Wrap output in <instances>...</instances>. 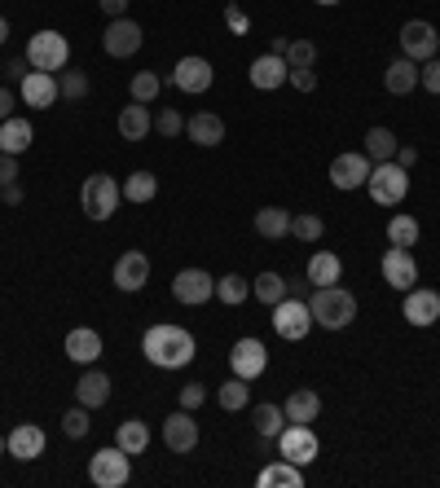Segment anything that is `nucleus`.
<instances>
[{
	"mask_svg": "<svg viewBox=\"0 0 440 488\" xmlns=\"http://www.w3.org/2000/svg\"><path fill=\"white\" fill-rule=\"evenodd\" d=\"M141 352H146L150 366H159V369H185L190 361H194V335H190L185 326L159 321V326H150L146 330Z\"/></svg>",
	"mask_w": 440,
	"mask_h": 488,
	"instance_id": "obj_1",
	"label": "nucleus"
},
{
	"mask_svg": "<svg viewBox=\"0 0 440 488\" xmlns=\"http://www.w3.org/2000/svg\"><path fill=\"white\" fill-rule=\"evenodd\" d=\"M309 313H313V326H326V330H343L357 317V299L343 286H313L309 295Z\"/></svg>",
	"mask_w": 440,
	"mask_h": 488,
	"instance_id": "obj_2",
	"label": "nucleus"
},
{
	"mask_svg": "<svg viewBox=\"0 0 440 488\" xmlns=\"http://www.w3.org/2000/svg\"><path fill=\"white\" fill-rule=\"evenodd\" d=\"M79 202H84L89 220H110L115 212H120L123 190L115 185V176H106V171H93V176L84 181V190H79Z\"/></svg>",
	"mask_w": 440,
	"mask_h": 488,
	"instance_id": "obj_3",
	"label": "nucleus"
},
{
	"mask_svg": "<svg viewBox=\"0 0 440 488\" xmlns=\"http://www.w3.org/2000/svg\"><path fill=\"white\" fill-rule=\"evenodd\" d=\"M366 190H370V198H374L379 207H396L401 198L410 194V171L401 168L396 159H388V163H374V168H370Z\"/></svg>",
	"mask_w": 440,
	"mask_h": 488,
	"instance_id": "obj_4",
	"label": "nucleus"
},
{
	"mask_svg": "<svg viewBox=\"0 0 440 488\" xmlns=\"http://www.w3.org/2000/svg\"><path fill=\"white\" fill-rule=\"evenodd\" d=\"M26 62H31V71H62L67 62H71V45H67V36H58V31H36L31 40H26Z\"/></svg>",
	"mask_w": 440,
	"mask_h": 488,
	"instance_id": "obj_5",
	"label": "nucleus"
},
{
	"mask_svg": "<svg viewBox=\"0 0 440 488\" xmlns=\"http://www.w3.org/2000/svg\"><path fill=\"white\" fill-rule=\"evenodd\" d=\"M128 475H132V458L123 453L120 444H115V449H98V453L89 458V480L98 488H123Z\"/></svg>",
	"mask_w": 440,
	"mask_h": 488,
	"instance_id": "obj_6",
	"label": "nucleus"
},
{
	"mask_svg": "<svg viewBox=\"0 0 440 488\" xmlns=\"http://www.w3.org/2000/svg\"><path fill=\"white\" fill-rule=\"evenodd\" d=\"M273 330H278L287 343L304 339V335L313 330V313H309V304H304V299H295V295L278 299V304H273Z\"/></svg>",
	"mask_w": 440,
	"mask_h": 488,
	"instance_id": "obj_7",
	"label": "nucleus"
},
{
	"mask_svg": "<svg viewBox=\"0 0 440 488\" xmlns=\"http://www.w3.org/2000/svg\"><path fill=\"white\" fill-rule=\"evenodd\" d=\"M318 431L309 427V422H291V427H282L278 431V453L287 458V462L295 466H309L313 458H318Z\"/></svg>",
	"mask_w": 440,
	"mask_h": 488,
	"instance_id": "obj_8",
	"label": "nucleus"
},
{
	"mask_svg": "<svg viewBox=\"0 0 440 488\" xmlns=\"http://www.w3.org/2000/svg\"><path fill=\"white\" fill-rule=\"evenodd\" d=\"M440 49V36H436V26L432 23H405L401 26V53L410 57V62H432Z\"/></svg>",
	"mask_w": 440,
	"mask_h": 488,
	"instance_id": "obj_9",
	"label": "nucleus"
},
{
	"mask_svg": "<svg viewBox=\"0 0 440 488\" xmlns=\"http://www.w3.org/2000/svg\"><path fill=\"white\" fill-rule=\"evenodd\" d=\"M18 98H23V106H31V110H49L53 101L62 98V88H58V75H49V71H26L23 79H18Z\"/></svg>",
	"mask_w": 440,
	"mask_h": 488,
	"instance_id": "obj_10",
	"label": "nucleus"
},
{
	"mask_svg": "<svg viewBox=\"0 0 440 488\" xmlns=\"http://www.w3.org/2000/svg\"><path fill=\"white\" fill-rule=\"evenodd\" d=\"M172 295H176L181 304L198 308V304H207V299L216 295V277L203 273V269H181L176 277H172Z\"/></svg>",
	"mask_w": 440,
	"mask_h": 488,
	"instance_id": "obj_11",
	"label": "nucleus"
},
{
	"mask_svg": "<svg viewBox=\"0 0 440 488\" xmlns=\"http://www.w3.org/2000/svg\"><path fill=\"white\" fill-rule=\"evenodd\" d=\"M370 163L361 150H352V154H335V163H330V185L335 190H361L370 181Z\"/></svg>",
	"mask_w": 440,
	"mask_h": 488,
	"instance_id": "obj_12",
	"label": "nucleus"
},
{
	"mask_svg": "<svg viewBox=\"0 0 440 488\" xmlns=\"http://www.w3.org/2000/svg\"><path fill=\"white\" fill-rule=\"evenodd\" d=\"M229 366H234V374L238 379H260L265 374V366H269V348L260 339H238L234 343V352H229Z\"/></svg>",
	"mask_w": 440,
	"mask_h": 488,
	"instance_id": "obj_13",
	"label": "nucleus"
},
{
	"mask_svg": "<svg viewBox=\"0 0 440 488\" xmlns=\"http://www.w3.org/2000/svg\"><path fill=\"white\" fill-rule=\"evenodd\" d=\"M141 26L132 23V18H110L106 26V36H101V49L110 53V57H132V53L141 49Z\"/></svg>",
	"mask_w": 440,
	"mask_h": 488,
	"instance_id": "obj_14",
	"label": "nucleus"
},
{
	"mask_svg": "<svg viewBox=\"0 0 440 488\" xmlns=\"http://www.w3.org/2000/svg\"><path fill=\"white\" fill-rule=\"evenodd\" d=\"M401 317L410 321V326H436L440 295L427 291V286H410V291H405V304H401Z\"/></svg>",
	"mask_w": 440,
	"mask_h": 488,
	"instance_id": "obj_15",
	"label": "nucleus"
},
{
	"mask_svg": "<svg viewBox=\"0 0 440 488\" xmlns=\"http://www.w3.org/2000/svg\"><path fill=\"white\" fill-rule=\"evenodd\" d=\"M383 282H388L392 291H410L418 282V265H414V255H410V246H388V255H383Z\"/></svg>",
	"mask_w": 440,
	"mask_h": 488,
	"instance_id": "obj_16",
	"label": "nucleus"
},
{
	"mask_svg": "<svg viewBox=\"0 0 440 488\" xmlns=\"http://www.w3.org/2000/svg\"><path fill=\"white\" fill-rule=\"evenodd\" d=\"M212 79H216V71H212L207 57H181L176 71H172V84H176L181 93H207Z\"/></svg>",
	"mask_w": 440,
	"mask_h": 488,
	"instance_id": "obj_17",
	"label": "nucleus"
},
{
	"mask_svg": "<svg viewBox=\"0 0 440 488\" xmlns=\"http://www.w3.org/2000/svg\"><path fill=\"white\" fill-rule=\"evenodd\" d=\"M150 282V255L146 251H123L120 260H115V286L120 291H141Z\"/></svg>",
	"mask_w": 440,
	"mask_h": 488,
	"instance_id": "obj_18",
	"label": "nucleus"
},
{
	"mask_svg": "<svg viewBox=\"0 0 440 488\" xmlns=\"http://www.w3.org/2000/svg\"><path fill=\"white\" fill-rule=\"evenodd\" d=\"M287 79H291V67H287V57H278V53H265V57H256V62H251V84H256L260 93L282 88Z\"/></svg>",
	"mask_w": 440,
	"mask_h": 488,
	"instance_id": "obj_19",
	"label": "nucleus"
},
{
	"mask_svg": "<svg viewBox=\"0 0 440 488\" xmlns=\"http://www.w3.org/2000/svg\"><path fill=\"white\" fill-rule=\"evenodd\" d=\"M45 453V431L36 427V422H18L14 431H9V458H18V462H36Z\"/></svg>",
	"mask_w": 440,
	"mask_h": 488,
	"instance_id": "obj_20",
	"label": "nucleus"
},
{
	"mask_svg": "<svg viewBox=\"0 0 440 488\" xmlns=\"http://www.w3.org/2000/svg\"><path fill=\"white\" fill-rule=\"evenodd\" d=\"M163 440H168L172 453H190L198 444V422L190 418V410H176V414L163 422Z\"/></svg>",
	"mask_w": 440,
	"mask_h": 488,
	"instance_id": "obj_21",
	"label": "nucleus"
},
{
	"mask_svg": "<svg viewBox=\"0 0 440 488\" xmlns=\"http://www.w3.org/2000/svg\"><path fill=\"white\" fill-rule=\"evenodd\" d=\"M67 357H71L75 366H93L101 357V335L98 330H89V326H79L67 335Z\"/></svg>",
	"mask_w": 440,
	"mask_h": 488,
	"instance_id": "obj_22",
	"label": "nucleus"
},
{
	"mask_svg": "<svg viewBox=\"0 0 440 488\" xmlns=\"http://www.w3.org/2000/svg\"><path fill=\"white\" fill-rule=\"evenodd\" d=\"M185 132H190L194 146H220V141H225V119L212 115V110H198V115H190Z\"/></svg>",
	"mask_w": 440,
	"mask_h": 488,
	"instance_id": "obj_23",
	"label": "nucleus"
},
{
	"mask_svg": "<svg viewBox=\"0 0 440 488\" xmlns=\"http://www.w3.org/2000/svg\"><path fill=\"white\" fill-rule=\"evenodd\" d=\"M75 400H79L84 410H98V405H106V400H110V379H106L101 369H89V374L75 383Z\"/></svg>",
	"mask_w": 440,
	"mask_h": 488,
	"instance_id": "obj_24",
	"label": "nucleus"
},
{
	"mask_svg": "<svg viewBox=\"0 0 440 488\" xmlns=\"http://www.w3.org/2000/svg\"><path fill=\"white\" fill-rule=\"evenodd\" d=\"M36 141V128L18 115H9V119L0 123V154H23L26 146Z\"/></svg>",
	"mask_w": 440,
	"mask_h": 488,
	"instance_id": "obj_25",
	"label": "nucleus"
},
{
	"mask_svg": "<svg viewBox=\"0 0 440 488\" xmlns=\"http://www.w3.org/2000/svg\"><path fill=\"white\" fill-rule=\"evenodd\" d=\"M287 422H318V414H321V396L318 391H309V388H299V391H291L287 396Z\"/></svg>",
	"mask_w": 440,
	"mask_h": 488,
	"instance_id": "obj_26",
	"label": "nucleus"
},
{
	"mask_svg": "<svg viewBox=\"0 0 440 488\" xmlns=\"http://www.w3.org/2000/svg\"><path fill=\"white\" fill-rule=\"evenodd\" d=\"M383 84H388L392 98H405L410 88H418V62H410V57H396L388 67V75H383Z\"/></svg>",
	"mask_w": 440,
	"mask_h": 488,
	"instance_id": "obj_27",
	"label": "nucleus"
},
{
	"mask_svg": "<svg viewBox=\"0 0 440 488\" xmlns=\"http://www.w3.org/2000/svg\"><path fill=\"white\" fill-rule=\"evenodd\" d=\"M120 137L123 141H146L150 137V110L141 101H132V106L120 110Z\"/></svg>",
	"mask_w": 440,
	"mask_h": 488,
	"instance_id": "obj_28",
	"label": "nucleus"
},
{
	"mask_svg": "<svg viewBox=\"0 0 440 488\" xmlns=\"http://www.w3.org/2000/svg\"><path fill=\"white\" fill-rule=\"evenodd\" d=\"M115 444H120L128 458H137V453L150 449V427L141 418H128V422H120V431H115Z\"/></svg>",
	"mask_w": 440,
	"mask_h": 488,
	"instance_id": "obj_29",
	"label": "nucleus"
},
{
	"mask_svg": "<svg viewBox=\"0 0 440 488\" xmlns=\"http://www.w3.org/2000/svg\"><path fill=\"white\" fill-rule=\"evenodd\" d=\"M256 484L260 488H304V475H299V466L295 462H273V466H265L260 475H256Z\"/></svg>",
	"mask_w": 440,
	"mask_h": 488,
	"instance_id": "obj_30",
	"label": "nucleus"
},
{
	"mask_svg": "<svg viewBox=\"0 0 440 488\" xmlns=\"http://www.w3.org/2000/svg\"><path fill=\"white\" fill-rule=\"evenodd\" d=\"M340 273H343V260L335 251H318V255L309 260V282H313V286H335Z\"/></svg>",
	"mask_w": 440,
	"mask_h": 488,
	"instance_id": "obj_31",
	"label": "nucleus"
},
{
	"mask_svg": "<svg viewBox=\"0 0 440 488\" xmlns=\"http://www.w3.org/2000/svg\"><path fill=\"white\" fill-rule=\"evenodd\" d=\"M396 150H401V141H396L392 128H370L366 132V159L370 163H388V159H396Z\"/></svg>",
	"mask_w": 440,
	"mask_h": 488,
	"instance_id": "obj_32",
	"label": "nucleus"
},
{
	"mask_svg": "<svg viewBox=\"0 0 440 488\" xmlns=\"http://www.w3.org/2000/svg\"><path fill=\"white\" fill-rule=\"evenodd\" d=\"M256 234H260V238H269V243L287 238V234H291V212H282V207H265V212H256Z\"/></svg>",
	"mask_w": 440,
	"mask_h": 488,
	"instance_id": "obj_33",
	"label": "nucleus"
},
{
	"mask_svg": "<svg viewBox=\"0 0 440 488\" xmlns=\"http://www.w3.org/2000/svg\"><path fill=\"white\" fill-rule=\"evenodd\" d=\"M120 190H123V198H128V202H150V198L159 194V181H154L150 171H132Z\"/></svg>",
	"mask_w": 440,
	"mask_h": 488,
	"instance_id": "obj_34",
	"label": "nucleus"
},
{
	"mask_svg": "<svg viewBox=\"0 0 440 488\" xmlns=\"http://www.w3.org/2000/svg\"><path fill=\"white\" fill-rule=\"evenodd\" d=\"M251 291H256V299H260V304H278V299H287V277H282V273H260V277H256V282H251Z\"/></svg>",
	"mask_w": 440,
	"mask_h": 488,
	"instance_id": "obj_35",
	"label": "nucleus"
},
{
	"mask_svg": "<svg viewBox=\"0 0 440 488\" xmlns=\"http://www.w3.org/2000/svg\"><path fill=\"white\" fill-rule=\"evenodd\" d=\"M287 427V410L282 405H256V431L265 440H278V431Z\"/></svg>",
	"mask_w": 440,
	"mask_h": 488,
	"instance_id": "obj_36",
	"label": "nucleus"
},
{
	"mask_svg": "<svg viewBox=\"0 0 440 488\" xmlns=\"http://www.w3.org/2000/svg\"><path fill=\"white\" fill-rule=\"evenodd\" d=\"M246 400H251V391H246V379H229V383H220V410H229V414H238L246 410Z\"/></svg>",
	"mask_w": 440,
	"mask_h": 488,
	"instance_id": "obj_37",
	"label": "nucleus"
},
{
	"mask_svg": "<svg viewBox=\"0 0 440 488\" xmlns=\"http://www.w3.org/2000/svg\"><path fill=\"white\" fill-rule=\"evenodd\" d=\"M216 295H220V304L238 308L246 295H251V282H246V277H238V273H229V277H220V282H216Z\"/></svg>",
	"mask_w": 440,
	"mask_h": 488,
	"instance_id": "obj_38",
	"label": "nucleus"
},
{
	"mask_svg": "<svg viewBox=\"0 0 440 488\" xmlns=\"http://www.w3.org/2000/svg\"><path fill=\"white\" fill-rule=\"evenodd\" d=\"M388 243L392 246H414L418 243V220L414 216H392L388 220Z\"/></svg>",
	"mask_w": 440,
	"mask_h": 488,
	"instance_id": "obj_39",
	"label": "nucleus"
},
{
	"mask_svg": "<svg viewBox=\"0 0 440 488\" xmlns=\"http://www.w3.org/2000/svg\"><path fill=\"white\" fill-rule=\"evenodd\" d=\"M321 234H326L321 216H313V212H304V216H291V238H299V243H318Z\"/></svg>",
	"mask_w": 440,
	"mask_h": 488,
	"instance_id": "obj_40",
	"label": "nucleus"
},
{
	"mask_svg": "<svg viewBox=\"0 0 440 488\" xmlns=\"http://www.w3.org/2000/svg\"><path fill=\"white\" fill-rule=\"evenodd\" d=\"M318 62V45L313 40H291V49H287V67L291 71H309Z\"/></svg>",
	"mask_w": 440,
	"mask_h": 488,
	"instance_id": "obj_41",
	"label": "nucleus"
},
{
	"mask_svg": "<svg viewBox=\"0 0 440 488\" xmlns=\"http://www.w3.org/2000/svg\"><path fill=\"white\" fill-rule=\"evenodd\" d=\"M159 88H163V84H159V75H154V71H137V75H132V101L150 106V101L159 98Z\"/></svg>",
	"mask_w": 440,
	"mask_h": 488,
	"instance_id": "obj_42",
	"label": "nucleus"
},
{
	"mask_svg": "<svg viewBox=\"0 0 440 488\" xmlns=\"http://www.w3.org/2000/svg\"><path fill=\"white\" fill-rule=\"evenodd\" d=\"M89 427H93V422H89V410H84V405L67 410V418H62V431H67L71 440H84L89 436Z\"/></svg>",
	"mask_w": 440,
	"mask_h": 488,
	"instance_id": "obj_43",
	"label": "nucleus"
},
{
	"mask_svg": "<svg viewBox=\"0 0 440 488\" xmlns=\"http://www.w3.org/2000/svg\"><path fill=\"white\" fill-rule=\"evenodd\" d=\"M58 88H62V98L79 101L84 93H89V79H84L79 71H62V79H58Z\"/></svg>",
	"mask_w": 440,
	"mask_h": 488,
	"instance_id": "obj_44",
	"label": "nucleus"
},
{
	"mask_svg": "<svg viewBox=\"0 0 440 488\" xmlns=\"http://www.w3.org/2000/svg\"><path fill=\"white\" fill-rule=\"evenodd\" d=\"M154 132H159V137H181V132H185V119H181L176 110H159V119H154Z\"/></svg>",
	"mask_w": 440,
	"mask_h": 488,
	"instance_id": "obj_45",
	"label": "nucleus"
},
{
	"mask_svg": "<svg viewBox=\"0 0 440 488\" xmlns=\"http://www.w3.org/2000/svg\"><path fill=\"white\" fill-rule=\"evenodd\" d=\"M418 84H423L427 93H436V98H440V57L423 62V71H418Z\"/></svg>",
	"mask_w": 440,
	"mask_h": 488,
	"instance_id": "obj_46",
	"label": "nucleus"
},
{
	"mask_svg": "<svg viewBox=\"0 0 440 488\" xmlns=\"http://www.w3.org/2000/svg\"><path fill=\"white\" fill-rule=\"evenodd\" d=\"M203 400H207V388H203V383H190V388H181V410H190V414H194Z\"/></svg>",
	"mask_w": 440,
	"mask_h": 488,
	"instance_id": "obj_47",
	"label": "nucleus"
},
{
	"mask_svg": "<svg viewBox=\"0 0 440 488\" xmlns=\"http://www.w3.org/2000/svg\"><path fill=\"white\" fill-rule=\"evenodd\" d=\"M18 181V154H0V190Z\"/></svg>",
	"mask_w": 440,
	"mask_h": 488,
	"instance_id": "obj_48",
	"label": "nucleus"
},
{
	"mask_svg": "<svg viewBox=\"0 0 440 488\" xmlns=\"http://www.w3.org/2000/svg\"><path fill=\"white\" fill-rule=\"evenodd\" d=\"M291 84L299 88V93H313V88H318V75L313 71H291Z\"/></svg>",
	"mask_w": 440,
	"mask_h": 488,
	"instance_id": "obj_49",
	"label": "nucleus"
},
{
	"mask_svg": "<svg viewBox=\"0 0 440 488\" xmlns=\"http://www.w3.org/2000/svg\"><path fill=\"white\" fill-rule=\"evenodd\" d=\"M9 110H14V88H9V84H0V123L9 119Z\"/></svg>",
	"mask_w": 440,
	"mask_h": 488,
	"instance_id": "obj_50",
	"label": "nucleus"
},
{
	"mask_svg": "<svg viewBox=\"0 0 440 488\" xmlns=\"http://www.w3.org/2000/svg\"><path fill=\"white\" fill-rule=\"evenodd\" d=\"M101 9H106V18H123V9H128V0H98Z\"/></svg>",
	"mask_w": 440,
	"mask_h": 488,
	"instance_id": "obj_51",
	"label": "nucleus"
},
{
	"mask_svg": "<svg viewBox=\"0 0 440 488\" xmlns=\"http://www.w3.org/2000/svg\"><path fill=\"white\" fill-rule=\"evenodd\" d=\"M396 163H401V168L410 171V168H414V163H418V150H410V146H401V150H396Z\"/></svg>",
	"mask_w": 440,
	"mask_h": 488,
	"instance_id": "obj_52",
	"label": "nucleus"
},
{
	"mask_svg": "<svg viewBox=\"0 0 440 488\" xmlns=\"http://www.w3.org/2000/svg\"><path fill=\"white\" fill-rule=\"evenodd\" d=\"M31 71V62H26V53L18 57V62H9V79H23V75Z\"/></svg>",
	"mask_w": 440,
	"mask_h": 488,
	"instance_id": "obj_53",
	"label": "nucleus"
},
{
	"mask_svg": "<svg viewBox=\"0 0 440 488\" xmlns=\"http://www.w3.org/2000/svg\"><path fill=\"white\" fill-rule=\"evenodd\" d=\"M5 202H9V207H18V202H23V190H18V181H14V185H5Z\"/></svg>",
	"mask_w": 440,
	"mask_h": 488,
	"instance_id": "obj_54",
	"label": "nucleus"
},
{
	"mask_svg": "<svg viewBox=\"0 0 440 488\" xmlns=\"http://www.w3.org/2000/svg\"><path fill=\"white\" fill-rule=\"evenodd\" d=\"M287 49H291V40H287V36H278V40H273V49H269V53H278V57H287Z\"/></svg>",
	"mask_w": 440,
	"mask_h": 488,
	"instance_id": "obj_55",
	"label": "nucleus"
},
{
	"mask_svg": "<svg viewBox=\"0 0 440 488\" xmlns=\"http://www.w3.org/2000/svg\"><path fill=\"white\" fill-rule=\"evenodd\" d=\"M5 40H9V23L0 18V45H5Z\"/></svg>",
	"mask_w": 440,
	"mask_h": 488,
	"instance_id": "obj_56",
	"label": "nucleus"
},
{
	"mask_svg": "<svg viewBox=\"0 0 440 488\" xmlns=\"http://www.w3.org/2000/svg\"><path fill=\"white\" fill-rule=\"evenodd\" d=\"M5 453H9V436H0V458H5Z\"/></svg>",
	"mask_w": 440,
	"mask_h": 488,
	"instance_id": "obj_57",
	"label": "nucleus"
},
{
	"mask_svg": "<svg viewBox=\"0 0 440 488\" xmlns=\"http://www.w3.org/2000/svg\"><path fill=\"white\" fill-rule=\"evenodd\" d=\"M318 5H340V0H318Z\"/></svg>",
	"mask_w": 440,
	"mask_h": 488,
	"instance_id": "obj_58",
	"label": "nucleus"
}]
</instances>
